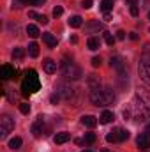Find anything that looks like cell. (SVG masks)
Here are the masks:
<instances>
[{
  "label": "cell",
  "instance_id": "bcb514c9",
  "mask_svg": "<svg viewBox=\"0 0 150 152\" xmlns=\"http://www.w3.org/2000/svg\"><path fill=\"white\" fill-rule=\"evenodd\" d=\"M46 0H36V5H41V4H44Z\"/></svg>",
  "mask_w": 150,
  "mask_h": 152
},
{
  "label": "cell",
  "instance_id": "d6a6232c",
  "mask_svg": "<svg viewBox=\"0 0 150 152\" xmlns=\"http://www.w3.org/2000/svg\"><path fill=\"white\" fill-rule=\"evenodd\" d=\"M129 11H131V14H133L134 18H138V14H140V7H138V4H134V5H129Z\"/></svg>",
  "mask_w": 150,
  "mask_h": 152
},
{
  "label": "cell",
  "instance_id": "f5cc1de1",
  "mask_svg": "<svg viewBox=\"0 0 150 152\" xmlns=\"http://www.w3.org/2000/svg\"><path fill=\"white\" fill-rule=\"evenodd\" d=\"M149 133H150V126H149Z\"/></svg>",
  "mask_w": 150,
  "mask_h": 152
},
{
  "label": "cell",
  "instance_id": "44dd1931",
  "mask_svg": "<svg viewBox=\"0 0 150 152\" xmlns=\"http://www.w3.org/2000/svg\"><path fill=\"white\" fill-rule=\"evenodd\" d=\"M21 143H23V140L20 138V136H14L11 142H9V149H12V151H16V149H20L21 147Z\"/></svg>",
  "mask_w": 150,
  "mask_h": 152
},
{
  "label": "cell",
  "instance_id": "7dc6e473",
  "mask_svg": "<svg viewBox=\"0 0 150 152\" xmlns=\"http://www.w3.org/2000/svg\"><path fill=\"white\" fill-rule=\"evenodd\" d=\"M125 2H127V4H129V5H134V4H136V2H134V0H125Z\"/></svg>",
  "mask_w": 150,
  "mask_h": 152
},
{
  "label": "cell",
  "instance_id": "ffe728a7",
  "mask_svg": "<svg viewBox=\"0 0 150 152\" xmlns=\"http://www.w3.org/2000/svg\"><path fill=\"white\" fill-rule=\"evenodd\" d=\"M69 27H73V28H79L81 25H83V20H81V16H73V18H69Z\"/></svg>",
  "mask_w": 150,
  "mask_h": 152
},
{
  "label": "cell",
  "instance_id": "3957f363",
  "mask_svg": "<svg viewBox=\"0 0 150 152\" xmlns=\"http://www.w3.org/2000/svg\"><path fill=\"white\" fill-rule=\"evenodd\" d=\"M133 113H134L136 122H143V120L150 118V106L140 96H136L134 101H133Z\"/></svg>",
  "mask_w": 150,
  "mask_h": 152
},
{
  "label": "cell",
  "instance_id": "ba28073f",
  "mask_svg": "<svg viewBox=\"0 0 150 152\" xmlns=\"http://www.w3.org/2000/svg\"><path fill=\"white\" fill-rule=\"evenodd\" d=\"M136 145L140 151H149L150 149V133H141L136 138Z\"/></svg>",
  "mask_w": 150,
  "mask_h": 152
},
{
  "label": "cell",
  "instance_id": "ac0fdd59",
  "mask_svg": "<svg viewBox=\"0 0 150 152\" xmlns=\"http://www.w3.org/2000/svg\"><path fill=\"white\" fill-rule=\"evenodd\" d=\"M87 46H88V50L95 51V50H99V48H101V41H99L97 37H90V39H88V42H87Z\"/></svg>",
  "mask_w": 150,
  "mask_h": 152
},
{
  "label": "cell",
  "instance_id": "e0dca14e",
  "mask_svg": "<svg viewBox=\"0 0 150 152\" xmlns=\"http://www.w3.org/2000/svg\"><path fill=\"white\" fill-rule=\"evenodd\" d=\"M113 118H115V115H113V112H103V115H101V118H99V122L101 124H110V122H113Z\"/></svg>",
  "mask_w": 150,
  "mask_h": 152
},
{
  "label": "cell",
  "instance_id": "277c9868",
  "mask_svg": "<svg viewBox=\"0 0 150 152\" xmlns=\"http://www.w3.org/2000/svg\"><path fill=\"white\" fill-rule=\"evenodd\" d=\"M60 73H62V76L66 80H79L83 76L81 69L76 66L74 62H71V60H64L60 64Z\"/></svg>",
  "mask_w": 150,
  "mask_h": 152
},
{
  "label": "cell",
  "instance_id": "83f0119b",
  "mask_svg": "<svg viewBox=\"0 0 150 152\" xmlns=\"http://www.w3.org/2000/svg\"><path fill=\"white\" fill-rule=\"evenodd\" d=\"M106 142H108V143H115V142H118V133H117V129L106 134Z\"/></svg>",
  "mask_w": 150,
  "mask_h": 152
},
{
  "label": "cell",
  "instance_id": "30bf717a",
  "mask_svg": "<svg viewBox=\"0 0 150 152\" xmlns=\"http://www.w3.org/2000/svg\"><path fill=\"white\" fill-rule=\"evenodd\" d=\"M14 75H16V69L11 67L9 64H4V66L0 67V76H2V80H11Z\"/></svg>",
  "mask_w": 150,
  "mask_h": 152
},
{
  "label": "cell",
  "instance_id": "c3c4849f",
  "mask_svg": "<svg viewBox=\"0 0 150 152\" xmlns=\"http://www.w3.org/2000/svg\"><path fill=\"white\" fill-rule=\"evenodd\" d=\"M27 4H30V5H36V0H27Z\"/></svg>",
  "mask_w": 150,
  "mask_h": 152
},
{
  "label": "cell",
  "instance_id": "8fae6325",
  "mask_svg": "<svg viewBox=\"0 0 150 152\" xmlns=\"http://www.w3.org/2000/svg\"><path fill=\"white\" fill-rule=\"evenodd\" d=\"M42 67H44V71H46L48 75L57 73V62L51 60V58H44V60H42Z\"/></svg>",
  "mask_w": 150,
  "mask_h": 152
},
{
  "label": "cell",
  "instance_id": "8d00e7d4",
  "mask_svg": "<svg viewBox=\"0 0 150 152\" xmlns=\"http://www.w3.org/2000/svg\"><path fill=\"white\" fill-rule=\"evenodd\" d=\"M50 101H51L53 104H57V103L60 101V94H58V92H55V94H51V97H50Z\"/></svg>",
  "mask_w": 150,
  "mask_h": 152
},
{
  "label": "cell",
  "instance_id": "60d3db41",
  "mask_svg": "<svg viewBox=\"0 0 150 152\" xmlns=\"http://www.w3.org/2000/svg\"><path fill=\"white\" fill-rule=\"evenodd\" d=\"M111 12H104V21H111Z\"/></svg>",
  "mask_w": 150,
  "mask_h": 152
},
{
  "label": "cell",
  "instance_id": "7402d4cb",
  "mask_svg": "<svg viewBox=\"0 0 150 152\" xmlns=\"http://www.w3.org/2000/svg\"><path fill=\"white\" fill-rule=\"evenodd\" d=\"M27 34H28L30 37H34V39L41 36V32H39V28L36 27V25H28V27H27Z\"/></svg>",
  "mask_w": 150,
  "mask_h": 152
},
{
  "label": "cell",
  "instance_id": "8992f818",
  "mask_svg": "<svg viewBox=\"0 0 150 152\" xmlns=\"http://www.w3.org/2000/svg\"><path fill=\"white\" fill-rule=\"evenodd\" d=\"M138 73L141 81H145L147 85H150V58L149 57H143L141 62H140V67H138Z\"/></svg>",
  "mask_w": 150,
  "mask_h": 152
},
{
  "label": "cell",
  "instance_id": "5bb4252c",
  "mask_svg": "<svg viewBox=\"0 0 150 152\" xmlns=\"http://www.w3.org/2000/svg\"><path fill=\"white\" fill-rule=\"evenodd\" d=\"M53 140H55V143H57V145H62V143H66V142H69V140H71V134H69V133H66V131H64V133H57Z\"/></svg>",
  "mask_w": 150,
  "mask_h": 152
},
{
  "label": "cell",
  "instance_id": "b9f144b4",
  "mask_svg": "<svg viewBox=\"0 0 150 152\" xmlns=\"http://www.w3.org/2000/svg\"><path fill=\"white\" fill-rule=\"evenodd\" d=\"M140 5H141V7H147V5H149V0H140L138 7H140Z\"/></svg>",
  "mask_w": 150,
  "mask_h": 152
},
{
  "label": "cell",
  "instance_id": "1f68e13d",
  "mask_svg": "<svg viewBox=\"0 0 150 152\" xmlns=\"http://www.w3.org/2000/svg\"><path fill=\"white\" fill-rule=\"evenodd\" d=\"M20 112H21L23 115H28V113H30V104H28V103L20 104Z\"/></svg>",
  "mask_w": 150,
  "mask_h": 152
},
{
  "label": "cell",
  "instance_id": "4316f807",
  "mask_svg": "<svg viewBox=\"0 0 150 152\" xmlns=\"http://www.w3.org/2000/svg\"><path fill=\"white\" fill-rule=\"evenodd\" d=\"M117 133H118V142H125L129 138V131H125V129L117 127Z\"/></svg>",
  "mask_w": 150,
  "mask_h": 152
},
{
  "label": "cell",
  "instance_id": "816d5d0a",
  "mask_svg": "<svg viewBox=\"0 0 150 152\" xmlns=\"http://www.w3.org/2000/svg\"><path fill=\"white\" fill-rule=\"evenodd\" d=\"M149 20H150V11H149Z\"/></svg>",
  "mask_w": 150,
  "mask_h": 152
},
{
  "label": "cell",
  "instance_id": "f907efd6",
  "mask_svg": "<svg viewBox=\"0 0 150 152\" xmlns=\"http://www.w3.org/2000/svg\"><path fill=\"white\" fill-rule=\"evenodd\" d=\"M83 152H92V151H83Z\"/></svg>",
  "mask_w": 150,
  "mask_h": 152
},
{
  "label": "cell",
  "instance_id": "ab89813d",
  "mask_svg": "<svg viewBox=\"0 0 150 152\" xmlns=\"http://www.w3.org/2000/svg\"><path fill=\"white\" fill-rule=\"evenodd\" d=\"M117 39L124 41V39H125V32H124V30H118V32H117Z\"/></svg>",
  "mask_w": 150,
  "mask_h": 152
},
{
  "label": "cell",
  "instance_id": "d590c367",
  "mask_svg": "<svg viewBox=\"0 0 150 152\" xmlns=\"http://www.w3.org/2000/svg\"><path fill=\"white\" fill-rule=\"evenodd\" d=\"M90 62H92V67H95V69H97V67L101 66V57H94Z\"/></svg>",
  "mask_w": 150,
  "mask_h": 152
},
{
  "label": "cell",
  "instance_id": "9a60e30c",
  "mask_svg": "<svg viewBox=\"0 0 150 152\" xmlns=\"http://www.w3.org/2000/svg\"><path fill=\"white\" fill-rule=\"evenodd\" d=\"M42 41H44L50 48H55V46H57V37H55L51 32H44V34H42Z\"/></svg>",
  "mask_w": 150,
  "mask_h": 152
},
{
  "label": "cell",
  "instance_id": "5b68a950",
  "mask_svg": "<svg viewBox=\"0 0 150 152\" xmlns=\"http://www.w3.org/2000/svg\"><path fill=\"white\" fill-rule=\"evenodd\" d=\"M14 129V120L9 115H2L0 118V138H7V134Z\"/></svg>",
  "mask_w": 150,
  "mask_h": 152
},
{
  "label": "cell",
  "instance_id": "d6986e66",
  "mask_svg": "<svg viewBox=\"0 0 150 152\" xmlns=\"http://www.w3.org/2000/svg\"><path fill=\"white\" fill-rule=\"evenodd\" d=\"M85 28H87V30L92 34V32H99V30H103V25H101L99 21H90V23H88Z\"/></svg>",
  "mask_w": 150,
  "mask_h": 152
},
{
  "label": "cell",
  "instance_id": "e575fe53",
  "mask_svg": "<svg viewBox=\"0 0 150 152\" xmlns=\"http://www.w3.org/2000/svg\"><path fill=\"white\" fill-rule=\"evenodd\" d=\"M25 4H27V0H14V2H12V7H16V9H21Z\"/></svg>",
  "mask_w": 150,
  "mask_h": 152
},
{
  "label": "cell",
  "instance_id": "836d02e7",
  "mask_svg": "<svg viewBox=\"0 0 150 152\" xmlns=\"http://www.w3.org/2000/svg\"><path fill=\"white\" fill-rule=\"evenodd\" d=\"M62 14H64V9H62L60 5H57V7L53 9V16H55V18H58V16H62Z\"/></svg>",
  "mask_w": 150,
  "mask_h": 152
},
{
  "label": "cell",
  "instance_id": "f6af8a7d",
  "mask_svg": "<svg viewBox=\"0 0 150 152\" xmlns=\"http://www.w3.org/2000/svg\"><path fill=\"white\" fill-rule=\"evenodd\" d=\"M71 42H73V44H76V42H78V37H76V36H73V37H71Z\"/></svg>",
  "mask_w": 150,
  "mask_h": 152
},
{
  "label": "cell",
  "instance_id": "d4e9b609",
  "mask_svg": "<svg viewBox=\"0 0 150 152\" xmlns=\"http://www.w3.org/2000/svg\"><path fill=\"white\" fill-rule=\"evenodd\" d=\"M64 90H60V94L66 97V99H71L73 97V94H74V88L73 87H62Z\"/></svg>",
  "mask_w": 150,
  "mask_h": 152
},
{
  "label": "cell",
  "instance_id": "7c38bea8",
  "mask_svg": "<svg viewBox=\"0 0 150 152\" xmlns=\"http://www.w3.org/2000/svg\"><path fill=\"white\" fill-rule=\"evenodd\" d=\"M97 122H99V120H97L94 115H83V117H81V124H83V126H87V127H90V129H92V127H95V126H97Z\"/></svg>",
  "mask_w": 150,
  "mask_h": 152
},
{
  "label": "cell",
  "instance_id": "484cf974",
  "mask_svg": "<svg viewBox=\"0 0 150 152\" xmlns=\"http://www.w3.org/2000/svg\"><path fill=\"white\" fill-rule=\"evenodd\" d=\"M28 53H30V57H37V55H39L37 42H30V44H28Z\"/></svg>",
  "mask_w": 150,
  "mask_h": 152
},
{
  "label": "cell",
  "instance_id": "6da1fadb",
  "mask_svg": "<svg viewBox=\"0 0 150 152\" xmlns=\"http://www.w3.org/2000/svg\"><path fill=\"white\" fill-rule=\"evenodd\" d=\"M90 101L95 106H108L115 101V94L108 87L106 88H95V90L90 92Z\"/></svg>",
  "mask_w": 150,
  "mask_h": 152
},
{
  "label": "cell",
  "instance_id": "7a4b0ae2",
  "mask_svg": "<svg viewBox=\"0 0 150 152\" xmlns=\"http://www.w3.org/2000/svg\"><path fill=\"white\" fill-rule=\"evenodd\" d=\"M41 88V81H39V76L34 69L27 71L25 80H23V96H30L34 92H37Z\"/></svg>",
  "mask_w": 150,
  "mask_h": 152
},
{
  "label": "cell",
  "instance_id": "52a82bcc",
  "mask_svg": "<svg viewBox=\"0 0 150 152\" xmlns=\"http://www.w3.org/2000/svg\"><path fill=\"white\" fill-rule=\"evenodd\" d=\"M110 66H111V69H115L120 78H127L125 76V71H127V67H125V62L120 58V57H111V60H110Z\"/></svg>",
  "mask_w": 150,
  "mask_h": 152
},
{
  "label": "cell",
  "instance_id": "f35d334b",
  "mask_svg": "<svg viewBox=\"0 0 150 152\" xmlns=\"http://www.w3.org/2000/svg\"><path fill=\"white\" fill-rule=\"evenodd\" d=\"M133 117V108H129V110H124V118L125 120H129Z\"/></svg>",
  "mask_w": 150,
  "mask_h": 152
},
{
  "label": "cell",
  "instance_id": "4fadbf2b",
  "mask_svg": "<svg viewBox=\"0 0 150 152\" xmlns=\"http://www.w3.org/2000/svg\"><path fill=\"white\" fill-rule=\"evenodd\" d=\"M87 83H88V87H90V90H95V88H101V78L97 75H90L88 76V80H87Z\"/></svg>",
  "mask_w": 150,
  "mask_h": 152
},
{
  "label": "cell",
  "instance_id": "ee69618b",
  "mask_svg": "<svg viewBox=\"0 0 150 152\" xmlns=\"http://www.w3.org/2000/svg\"><path fill=\"white\" fill-rule=\"evenodd\" d=\"M74 143H76V145H83V143H85V140H79V138H78V140H74Z\"/></svg>",
  "mask_w": 150,
  "mask_h": 152
},
{
  "label": "cell",
  "instance_id": "cb8c5ba5",
  "mask_svg": "<svg viewBox=\"0 0 150 152\" xmlns=\"http://www.w3.org/2000/svg\"><path fill=\"white\" fill-rule=\"evenodd\" d=\"M101 9L104 12H110L113 9V0H101Z\"/></svg>",
  "mask_w": 150,
  "mask_h": 152
},
{
  "label": "cell",
  "instance_id": "9c48e42d",
  "mask_svg": "<svg viewBox=\"0 0 150 152\" xmlns=\"http://www.w3.org/2000/svg\"><path fill=\"white\" fill-rule=\"evenodd\" d=\"M44 131H46V129H44V117L41 115V117H37V120L32 124V134H34L36 138H39Z\"/></svg>",
  "mask_w": 150,
  "mask_h": 152
},
{
  "label": "cell",
  "instance_id": "f546056e",
  "mask_svg": "<svg viewBox=\"0 0 150 152\" xmlns=\"http://www.w3.org/2000/svg\"><path fill=\"white\" fill-rule=\"evenodd\" d=\"M95 140H97L95 133H87V134H85V142H87V143H94Z\"/></svg>",
  "mask_w": 150,
  "mask_h": 152
},
{
  "label": "cell",
  "instance_id": "74e56055",
  "mask_svg": "<svg viewBox=\"0 0 150 152\" xmlns=\"http://www.w3.org/2000/svg\"><path fill=\"white\" fill-rule=\"evenodd\" d=\"M92 4H94V0H81V5H83L85 9H90Z\"/></svg>",
  "mask_w": 150,
  "mask_h": 152
},
{
  "label": "cell",
  "instance_id": "7bdbcfd3",
  "mask_svg": "<svg viewBox=\"0 0 150 152\" xmlns=\"http://www.w3.org/2000/svg\"><path fill=\"white\" fill-rule=\"evenodd\" d=\"M129 37L133 39V41H138V34H136V32H131V36H129Z\"/></svg>",
  "mask_w": 150,
  "mask_h": 152
},
{
  "label": "cell",
  "instance_id": "603a6c76",
  "mask_svg": "<svg viewBox=\"0 0 150 152\" xmlns=\"http://www.w3.org/2000/svg\"><path fill=\"white\" fill-rule=\"evenodd\" d=\"M23 57H25V50L23 48H14L12 50V58L14 60H21Z\"/></svg>",
  "mask_w": 150,
  "mask_h": 152
},
{
  "label": "cell",
  "instance_id": "681fc988",
  "mask_svg": "<svg viewBox=\"0 0 150 152\" xmlns=\"http://www.w3.org/2000/svg\"><path fill=\"white\" fill-rule=\"evenodd\" d=\"M101 152H111V151H108V149H104V151H101Z\"/></svg>",
  "mask_w": 150,
  "mask_h": 152
},
{
  "label": "cell",
  "instance_id": "4dcf8cb0",
  "mask_svg": "<svg viewBox=\"0 0 150 152\" xmlns=\"http://www.w3.org/2000/svg\"><path fill=\"white\" fill-rule=\"evenodd\" d=\"M138 96H140V97H141V99H143V101L150 106V94H147L145 90H140V92H138Z\"/></svg>",
  "mask_w": 150,
  "mask_h": 152
},
{
  "label": "cell",
  "instance_id": "2e32d148",
  "mask_svg": "<svg viewBox=\"0 0 150 152\" xmlns=\"http://www.w3.org/2000/svg\"><path fill=\"white\" fill-rule=\"evenodd\" d=\"M28 18H34V20H37L39 23H42V25H46V23H48V18H46L44 14H37L36 11H28Z\"/></svg>",
  "mask_w": 150,
  "mask_h": 152
},
{
  "label": "cell",
  "instance_id": "f1b7e54d",
  "mask_svg": "<svg viewBox=\"0 0 150 152\" xmlns=\"http://www.w3.org/2000/svg\"><path fill=\"white\" fill-rule=\"evenodd\" d=\"M104 42H106L108 46H113V44H115V37H113L110 32H104Z\"/></svg>",
  "mask_w": 150,
  "mask_h": 152
}]
</instances>
